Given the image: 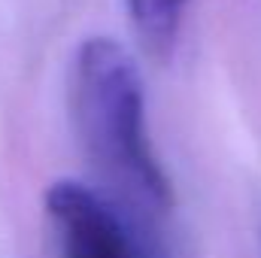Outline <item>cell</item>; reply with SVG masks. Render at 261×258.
<instances>
[{
  "instance_id": "7a4b0ae2",
  "label": "cell",
  "mask_w": 261,
  "mask_h": 258,
  "mask_svg": "<svg viewBox=\"0 0 261 258\" xmlns=\"http://www.w3.org/2000/svg\"><path fill=\"white\" fill-rule=\"evenodd\" d=\"M43 207L61 258H152L134 234L125 207L79 179L52 183Z\"/></svg>"
},
{
  "instance_id": "3957f363",
  "label": "cell",
  "mask_w": 261,
  "mask_h": 258,
  "mask_svg": "<svg viewBox=\"0 0 261 258\" xmlns=\"http://www.w3.org/2000/svg\"><path fill=\"white\" fill-rule=\"evenodd\" d=\"M192 0H128L134 31L149 55H170Z\"/></svg>"
},
{
  "instance_id": "6da1fadb",
  "label": "cell",
  "mask_w": 261,
  "mask_h": 258,
  "mask_svg": "<svg viewBox=\"0 0 261 258\" xmlns=\"http://www.w3.org/2000/svg\"><path fill=\"white\" fill-rule=\"evenodd\" d=\"M70 113L76 134L122 203L152 216L173 210L170 176L152 146L143 76L110 37H88L70 67Z\"/></svg>"
}]
</instances>
